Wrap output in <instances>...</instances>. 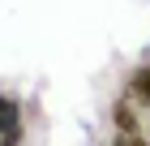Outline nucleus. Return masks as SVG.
<instances>
[{
	"label": "nucleus",
	"instance_id": "2",
	"mask_svg": "<svg viewBox=\"0 0 150 146\" xmlns=\"http://www.w3.org/2000/svg\"><path fill=\"white\" fill-rule=\"evenodd\" d=\"M112 129H116V133H129V137L142 133V103L133 99L129 90L112 103Z\"/></svg>",
	"mask_w": 150,
	"mask_h": 146
},
{
	"label": "nucleus",
	"instance_id": "3",
	"mask_svg": "<svg viewBox=\"0 0 150 146\" xmlns=\"http://www.w3.org/2000/svg\"><path fill=\"white\" fill-rule=\"evenodd\" d=\"M129 95H133L142 108H150V65L133 69V78H129Z\"/></svg>",
	"mask_w": 150,
	"mask_h": 146
},
{
	"label": "nucleus",
	"instance_id": "4",
	"mask_svg": "<svg viewBox=\"0 0 150 146\" xmlns=\"http://www.w3.org/2000/svg\"><path fill=\"white\" fill-rule=\"evenodd\" d=\"M112 146H150V137L146 133H133V137H129V133H116Z\"/></svg>",
	"mask_w": 150,
	"mask_h": 146
},
{
	"label": "nucleus",
	"instance_id": "1",
	"mask_svg": "<svg viewBox=\"0 0 150 146\" xmlns=\"http://www.w3.org/2000/svg\"><path fill=\"white\" fill-rule=\"evenodd\" d=\"M26 125H22V103L0 90V146H22Z\"/></svg>",
	"mask_w": 150,
	"mask_h": 146
}]
</instances>
